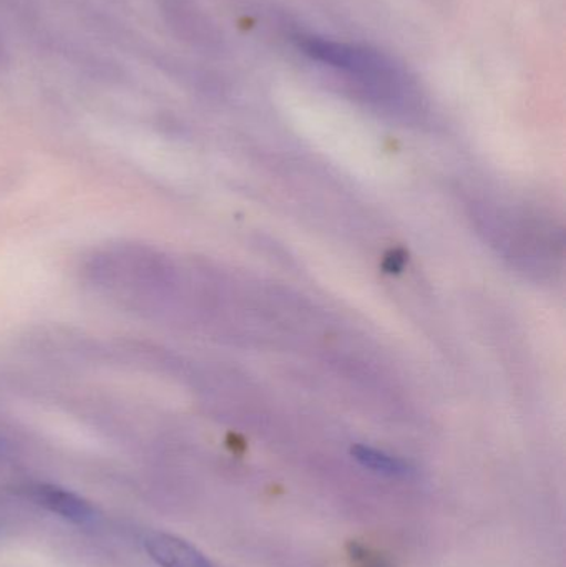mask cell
<instances>
[{
    "instance_id": "cell-3",
    "label": "cell",
    "mask_w": 566,
    "mask_h": 567,
    "mask_svg": "<svg viewBox=\"0 0 566 567\" xmlns=\"http://www.w3.org/2000/svg\"><path fill=\"white\" fill-rule=\"evenodd\" d=\"M143 548L159 567H215L195 546L169 533H146Z\"/></svg>"
},
{
    "instance_id": "cell-5",
    "label": "cell",
    "mask_w": 566,
    "mask_h": 567,
    "mask_svg": "<svg viewBox=\"0 0 566 567\" xmlns=\"http://www.w3.org/2000/svg\"><path fill=\"white\" fill-rule=\"evenodd\" d=\"M348 555L356 567H392L391 563L382 558L379 553L366 548V546L358 542L349 543Z\"/></svg>"
},
{
    "instance_id": "cell-4",
    "label": "cell",
    "mask_w": 566,
    "mask_h": 567,
    "mask_svg": "<svg viewBox=\"0 0 566 567\" xmlns=\"http://www.w3.org/2000/svg\"><path fill=\"white\" fill-rule=\"evenodd\" d=\"M351 455L359 465L379 475L391 476V478H408L414 475V466L411 463L372 446L354 445L351 449Z\"/></svg>"
},
{
    "instance_id": "cell-2",
    "label": "cell",
    "mask_w": 566,
    "mask_h": 567,
    "mask_svg": "<svg viewBox=\"0 0 566 567\" xmlns=\"http://www.w3.org/2000/svg\"><path fill=\"white\" fill-rule=\"evenodd\" d=\"M30 498L37 505L73 525H93L99 518V513L85 498L60 486L47 485V483L30 486Z\"/></svg>"
},
{
    "instance_id": "cell-1",
    "label": "cell",
    "mask_w": 566,
    "mask_h": 567,
    "mask_svg": "<svg viewBox=\"0 0 566 567\" xmlns=\"http://www.w3.org/2000/svg\"><path fill=\"white\" fill-rule=\"evenodd\" d=\"M311 62L335 72L359 93L384 106H412L419 90L408 70L379 50L318 35L296 37Z\"/></svg>"
}]
</instances>
